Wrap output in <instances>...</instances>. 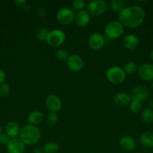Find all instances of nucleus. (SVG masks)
Listing matches in <instances>:
<instances>
[{
    "label": "nucleus",
    "mask_w": 153,
    "mask_h": 153,
    "mask_svg": "<svg viewBox=\"0 0 153 153\" xmlns=\"http://www.w3.org/2000/svg\"><path fill=\"white\" fill-rule=\"evenodd\" d=\"M140 141L146 147H153V131H147L142 133L140 137Z\"/></svg>",
    "instance_id": "20"
},
{
    "label": "nucleus",
    "mask_w": 153,
    "mask_h": 153,
    "mask_svg": "<svg viewBox=\"0 0 153 153\" xmlns=\"http://www.w3.org/2000/svg\"><path fill=\"white\" fill-rule=\"evenodd\" d=\"M20 128L17 123L14 121L8 123L5 126V133L10 139L16 138V137L20 135Z\"/></svg>",
    "instance_id": "17"
},
{
    "label": "nucleus",
    "mask_w": 153,
    "mask_h": 153,
    "mask_svg": "<svg viewBox=\"0 0 153 153\" xmlns=\"http://www.w3.org/2000/svg\"><path fill=\"white\" fill-rule=\"evenodd\" d=\"M45 104L46 108L51 112H56V113L61 109L62 105L60 98L55 94L48 95L45 100Z\"/></svg>",
    "instance_id": "9"
},
{
    "label": "nucleus",
    "mask_w": 153,
    "mask_h": 153,
    "mask_svg": "<svg viewBox=\"0 0 153 153\" xmlns=\"http://www.w3.org/2000/svg\"><path fill=\"white\" fill-rule=\"evenodd\" d=\"M150 58H151V59L153 61V49L151 51V52H150Z\"/></svg>",
    "instance_id": "35"
},
{
    "label": "nucleus",
    "mask_w": 153,
    "mask_h": 153,
    "mask_svg": "<svg viewBox=\"0 0 153 153\" xmlns=\"http://www.w3.org/2000/svg\"><path fill=\"white\" fill-rule=\"evenodd\" d=\"M14 4H16L17 6H22L23 5V4L26 2V1H24V0L23 1H14Z\"/></svg>",
    "instance_id": "33"
},
{
    "label": "nucleus",
    "mask_w": 153,
    "mask_h": 153,
    "mask_svg": "<svg viewBox=\"0 0 153 153\" xmlns=\"http://www.w3.org/2000/svg\"><path fill=\"white\" fill-rule=\"evenodd\" d=\"M146 13L143 9L137 5L124 7L118 13V21L123 26L136 28L143 22Z\"/></svg>",
    "instance_id": "1"
},
{
    "label": "nucleus",
    "mask_w": 153,
    "mask_h": 153,
    "mask_svg": "<svg viewBox=\"0 0 153 153\" xmlns=\"http://www.w3.org/2000/svg\"><path fill=\"white\" fill-rule=\"evenodd\" d=\"M87 11L92 16H100L106 12L107 5L103 0H92L86 4Z\"/></svg>",
    "instance_id": "6"
},
{
    "label": "nucleus",
    "mask_w": 153,
    "mask_h": 153,
    "mask_svg": "<svg viewBox=\"0 0 153 153\" xmlns=\"http://www.w3.org/2000/svg\"><path fill=\"white\" fill-rule=\"evenodd\" d=\"M142 120L145 123L151 124L153 123V110L150 108H145L142 112Z\"/></svg>",
    "instance_id": "22"
},
{
    "label": "nucleus",
    "mask_w": 153,
    "mask_h": 153,
    "mask_svg": "<svg viewBox=\"0 0 153 153\" xmlns=\"http://www.w3.org/2000/svg\"><path fill=\"white\" fill-rule=\"evenodd\" d=\"M55 56L57 60L60 61H67L68 58L70 55H68V52L64 49H57L55 52Z\"/></svg>",
    "instance_id": "26"
},
{
    "label": "nucleus",
    "mask_w": 153,
    "mask_h": 153,
    "mask_svg": "<svg viewBox=\"0 0 153 153\" xmlns=\"http://www.w3.org/2000/svg\"><path fill=\"white\" fill-rule=\"evenodd\" d=\"M104 44L105 39L100 33H92L88 37V45L93 50H99L102 49Z\"/></svg>",
    "instance_id": "8"
},
{
    "label": "nucleus",
    "mask_w": 153,
    "mask_h": 153,
    "mask_svg": "<svg viewBox=\"0 0 153 153\" xmlns=\"http://www.w3.org/2000/svg\"><path fill=\"white\" fill-rule=\"evenodd\" d=\"M57 121H58V115L56 112H50L48 114L47 118H46V122H47L48 125L50 126H53L56 124Z\"/></svg>",
    "instance_id": "27"
},
{
    "label": "nucleus",
    "mask_w": 153,
    "mask_h": 153,
    "mask_svg": "<svg viewBox=\"0 0 153 153\" xmlns=\"http://www.w3.org/2000/svg\"><path fill=\"white\" fill-rule=\"evenodd\" d=\"M106 76L107 80L112 84H120L124 81L126 73L121 67H112L106 71Z\"/></svg>",
    "instance_id": "5"
},
{
    "label": "nucleus",
    "mask_w": 153,
    "mask_h": 153,
    "mask_svg": "<svg viewBox=\"0 0 153 153\" xmlns=\"http://www.w3.org/2000/svg\"><path fill=\"white\" fill-rule=\"evenodd\" d=\"M72 6L76 10H83L84 7L86 6V2L84 0H74L72 2Z\"/></svg>",
    "instance_id": "30"
},
{
    "label": "nucleus",
    "mask_w": 153,
    "mask_h": 153,
    "mask_svg": "<svg viewBox=\"0 0 153 153\" xmlns=\"http://www.w3.org/2000/svg\"><path fill=\"white\" fill-rule=\"evenodd\" d=\"M2 126L0 125V134H1L2 133Z\"/></svg>",
    "instance_id": "36"
},
{
    "label": "nucleus",
    "mask_w": 153,
    "mask_h": 153,
    "mask_svg": "<svg viewBox=\"0 0 153 153\" xmlns=\"http://www.w3.org/2000/svg\"><path fill=\"white\" fill-rule=\"evenodd\" d=\"M56 20L64 25H69L74 19L75 15L73 10L68 7L61 8L56 13Z\"/></svg>",
    "instance_id": "7"
},
{
    "label": "nucleus",
    "mask_w": 153,
    "mask_h": 153,
    "mask_svg": "<svg viewBox=\"0 0 153 153\" xmlns=\"http://www.w3.org/2000/svg\"><path fill=\"white\" fill-rule=\"evenodd\" d=\"M152 89H153V82H152Z\"/></svg>",
    "instance_id": "37"
},
{
    "label": "nucleus",
    "mask_w": 153,
    "mask_h": 153,
    "mask_svg": "<svg viewBox=\"0 0 153 153\" xmlns=\"http://www.w3.org/2000/svg\"><path fill=\"white\" fill-rule=\"evenodd\" d=\"M123 70H124V73H127V74H134L138 70L137 64L133 61H130L124 65Z\"/></svg>",
    "instance_id": "25"
},
{
    "label": "nucleus",
    "mask_w": 153,
    "mask_h": 153,
    "mask_svg": "<svg viewBox=\"0 0 153 153\" xmlns=\"http://www.w3.org/2000/svg\"><path fill=\"white\" fill-rule=\"evenodd\" d=\"M10 138L9 137V136L6 133H2L0 134V143L2 145H6L8 143V142L10 141Z\"/></svg>",
    "instance_id": "31"
},
{
    "label": "nucleus",
    "mask_w": 153,
    "mask_h": 153,
    "mask_svg": "<svg viewBox=\"0 0 153 153\" xmlns=\"http://www.w3.org/2000/svg\"><path fill=\"white\" fill-rule=\"evenodd\" d=\"M49 34V31L46 28H40L37 32V37L39 40L41 41H46V37Z\"/></svg>",
    "instance_id": "28"
},
{
    "label": "nucleus",
    "mask_w": 153,
    "mask_h": 153,
    "mask_svg": "<svg viewBox=\"0 0 153 153\" xmlns=\"http://www.w3.org/2000/svg\"><path fill=\"white\" fill-rule=\"evenodd\" d=\"M43 119V113L40 111H33L28 116V122L30 125H38L42 122Z\"/></svg>",
    "instance_id": "19"
},
{
    "label": "nucleus",
    "mask_w": 153,
    "mask_h": 153,
    "mask_svg": "<svg viewBox=\"0 0 153 153\" xmlns=\"http://www.w3.org/2000/svg\"><path fill=\"white\" fill-rule=\"evenodd\" d=\"M25 144L20 138L10 139L7 144L8 153H24Z\"/></svg>",
    "instance_id": "12"
},
{
    "label": "nucleus",
    "mask_w": 153,
    "mask_h": 153,
    "mask_svg": "<svg viewBox=\"0 0 153 153\" xmlns=\"http://www.w3.org/2000/svg\"><path fill=\"white\" fill-rule=\"evenodd\" d=\"M124 33V26L119 21H111L104 28V35L111 40H116Z\"/></svg>",
    "instance_id": "3"
},
{
    "label": "nucleus",
    "mask_w": 153,
    "mask_h": 153,
    "mask_svg": "<svg viewBox=\"0 0 153 153\" xmlns=\"http://www.w3.org/2000/svg\"><path fill=\"white\" fill-rule=\"evenodd\" d=\"M142 102L136 100H132L130 103V110L133 113L137 114L142 111Z\"/></svg>",
    "instance_id": "24"
},
{
    "label": "nucleus",
    "mask_w": 153,
    "mask_h": 153,
    "mask_svg": "<svg viewBox=\"0 0 153 153\" xmlns=\"http://www.w3.org/2000/svg\"><path fill=\"white\" fill-rule=\"evenodd\" d=\"M10 93V87L7 83H3L0 85V97H8Z\"/></svg>",
    "instance_id": "29"
},
{
    "label": "nucleus",
    "mask_w": 153,
    "mask_h": 153,
    "mask_svg": "<svg viewBox=\"0 0 153 153\" xmlns=\"http://www.w3.org/2000/svg\"><path fill=\"white\" fill-rule=\"evenodd\" d=\"M109 6L110 8L112 11H118V13H119L124 7V2L123 1H120V0H112V1H110Z\"/></svg>",
    "instance_id": "23"
},
{
    "label": "nucleus",
    "mask_w": 153,
    "mask_h": 153,
    "mask_svg": "<svg viewBox=\"0 0 153 153\" xmlns=\"http://www.w3.org/2000/svg\"><path fill=\"white\" fill-rule=\"evenodd\" d=\"M123 45L124 47L129 50L135 49L139 45V39L135 34H127L123 38Z\"/></svg>",
    "instance_id": "15"
},
{
    "label": "nucleus",
    "mask_w": 153,
    "mask_h": 153,
    "mask_svg": "<svg viewBox=\"0 0 153 153\" xmlns=\"http://www.w3.org/2000/svg\"><path fill=\"white\" fill-rule=\"evenodd\" d=\"M83 61L82 58L77 55H71L67 60V65L69 70L73 72H79L83 67Z\"/></svg>",
    "instance_id": "10"
},
{
    "label": "nucleus",
    "mask_w": 153,
    "mask_h": 153,
    "mask_svg": "<svg viewBox=\"0 0 153 153\" xmlns=\"http://www.w3.org/2000/svg\"><path fill=\"white\" fill-rule=\"evenodd\" d=\"M40 138V131L36 126H24L20 129V139L23 142L24 144L34 145Z\"/></svg>",
    "instance_id": "2"
},
{
    "label": "nucleus",
    "mask_w": 153,
    "mask_h": 153,
    "mask_svg": "<svg viewBox=\"0 0 153 153\" xmlns=\"http://www.w3.org/2000/svg\"><path fill=\"white\" fill-rule=\"evenodd\" d=\"M6 79V75L4 73V72L2 70L0 69V85L4 83V81Z\"/></svg>",
    "instance_id": "32"
},
{
    "label": "nucleus",
    "mask_w": 153,
    "mask_h": 153,
    "mask_svg": "<svg viewBox=\"0 0 153 153\" xmlns=\"http://www.w3.org/2000/svg\"><path fill=\"white\" fill-rule=\"evenodd\" d=\"M34 153H43V150H40V149H37L34 151Z\"/></svg>",
    "instance_id": "34"
},
{
    "label": "nucleus",
    "mask_w": 153,
    "mask_h": 153,
    "mask_svg": "<svg viewBox=\"0 0 153 153\" xmlns=\"http://www.w3.org/2000/svg\"><path fill=\"white\" fill-rule=\"evenodd\" d=\"M75 22L76 25L80 27H85L89 23L90 21V14L87 10H82L77 12L75 15Z\"/></svg>",
    "instance_id": "14"
},
{
    "label": "nucleus",
    "mask_w": 153,
    "mask_h": 153,
    "mask_svg": "<svg viewBox=\"0 0 153 153\" xmlns=\"http://www.w3.org/2000/svg\"><path fill=\"white\" fill-rule=\"evenodd\" d=\"M138 75L145 81H153V65L151 64H144L138 68Z\"/></svg>",
    "instance_id": "13"
},
{
    "label": "nucleus",
    "mask_w": 153,
    "mask_h": 153,
    "mask_svg": "<svg viewBox=\"0 0 153 153\" xmlns=\"http://www.w3.org/2000/svg\"><path fill=\"white\" fill-rule=\"evenodd\" d=\"M119 145L124 150H133L136 146V141L130 136H123L119 140Z\"/></svg>",
    "instance_id": "18"
},
{
    "label": "nucleus",
    "mask_w": 153,
    "mask_h": 153,
    "mask_svg": "<svg viewBox=\"0 0 153 153\" xmlns=\"http://www.w3.org/2000/svg\"><path fill=\"white\" fill-rule=\"evenodd\" d=\"M131 100L130 95H129L127 93L119 92L117 93L114 96V102L116 103V105L120 106V107H124L128 105H130Z\"/></svg>",
    "instance_id": "16"
},
{
    "label": "nucleus",
    "mask_w": 153,
    "mask_h": 153,
    "mask_svg": "<svg viewBox=\"0 0 153 153\" xmlns=\"http://www.w3.org/2000/svg\"><path fill=\"white\" fill-rule=\"evenodd\" d=\"M149 94L150 92L147 88L144 86H136L132 90L130 97L132 100L143 102L148 98Z\"/></svg>",
    "instance_id": "11"
},
{
    "label": "nucleus",
    "mask_w": 153,
    "mask_h": 153,
    "mask_svg": "<svg viewBox=\"0 0 153 153\" xmlns=\"http://www.w3.org/2000/svg\"><path fill=\"white\" fill-rule=\"evenodd\" d=\"M66 39L65 33L59 29H53L49 31L46 42L52 47H58L64 43Z\"/></svg>",
    "instance_id": "4"
},
{
    "label": "nucleus",
    "mask_w": 153,
    "mask_h": 153,
    "mask_svg": "<svg viewBox=\"0 0 153 153\" xmlns=\"http://www.w3.org/2000/svg\"><path fill=\"white\" fill-rule=\"evenodd\" d=\"M43 153H58L59 146L56 142H48L44 146Z\"/></svg>",
    "instance_id": "21"
}]
</instances>
